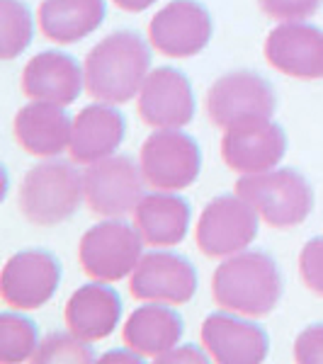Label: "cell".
<instances>
[{
	"instance_id": "cell-1",
	"label": "cell",
	"mask_w": 323,
	"mask_h": 364,
	"mask_svg": "<svg viewBox=\"0 0 323 364\" xmlns=\"http://www.w3.org/2000/svg\"><path fill=\"white\" fill-rule=\"evenodd\" d=\"M85 90L95 102L125 105L134 100L151 73V49L137 32H112L83 61Z\"/></svg>"
},
{
	"instance_id": "cell-2",
	"label": "cell",
	"mask_w": 323,
	"mask_h": 364,
	"mask_svg": "<svg viewBox=\"0 0 323 364\" xmlns=\"http://www.w3.org/2000/svg\"><path fill=\"white\" fill-rule=\"evenodd\" d=\"M211 296L216 306L248 318L272 314L282 299L277 262L263 250H243L224 257L211 277Z\"/></svg>"
},
{
	"instance_id": "cell-3",
	"label": "cell",
	"mask_w": 323,
	"mask_h": 364,
	"mask_svg": "<svg viewBox=\"0 0 323 364\" xmlns=\"http://www.w3.org/2000/svg\"><path fill=\"white\" fill-rule=\"evenodd\" d=\"M83 202V173L73 163L44 161L25 175L17 207L29 224L49 228L68 221Z\"/></svg>"
},
{
	"instance_id": "cell-4",
	"label": "cell",
	"mask_w": 323,
	"mask_h": 364,
	"mask_svg": "<svg viewBox=\"0 0 323 364\" xmlns=\"http://www.w3.org/2000/svg\"><path fill=\"white\" fill-rule=\"evenodd\" d=\"M236 195L243 197L258 211L260 221L272 228L304 224L314 209V190L307 178L292 168L243 175L236 182Z\"/></svg>"
},
{
	"instance_id": "cell-5",
	"label": "cell",
	"mask_w": 323,
	"mask_h": 364,
	"mask_svg": "<svg viewBox=\"0 0 323 364\" xmlns=\"http://www.w3.org/2000/svg\"><path fill=\"white\" fill-rule=\"evenodd\" d=\"M144 238L122 219H105L88 228L78 243V262L92 282H120L134 272L141 260Z\"/></svg>"
},
{
	"instance_id": "cell-6",
	"label": "cell",
	"mask_w": 323,
	"mask_h": 364,
	"mask_svg": "<svg viewBox=\"0 0 323 364\" xmlns=\"http://www.w3.org/2000/svg\"><path fill=\"white\" fill-rule=\"evenodd\" d=\"M277 95L272 85L253 70H231L221 75L207 92V114L211 124L231 129L248 122L272 119Z\"/></svg>"
},
{
	"instance_id": "cell-7",
	"label": "cell",
	"mask_w": 323,
	"mask_h": 364,
	"mask_svg": "<svg viewBox=\"0 0 323 364\" xmlns=\"http://www.w3.org/2000/svg\"><path fill=\"white\" fill-rule=\"evenodd\" d=\"M139 163L149 187L178 192L195 185L199 178L202 151L197 141L180 129H156L141 146Z\"/></svg>"
},
{
	"instance_id": "cell-8",
	"label": "cell",
	"mask_w": 323,
	"mask_h": 364,
	"mask_svg": "<svg viewBox=\"0 0 323 364\" xmlns=\"http://www.w3.org/2000/svg\"><path fill=\"white\" fill-rule=\"evenodd\" d=\"M85 204L105 219H122L134 214L146 197V180L141 163L132 156H107L95 161L83 173Z\"/></svg>"
},
{
	"instance_id": "cell-9",
	"label": "cell",
	"mask_w": 323,
	"mask_h": 364,
	"mask_svg": "<svg viewBox=\"0 0 323 364\" xmlns=\"http://www.w3.org/2000/svg\"><path fill=\"white\" fill-rule=\"evenodd\" d=\"M260 216L238 195H221L204 207L197 219L195 240L202 255L219 260L243 252L258 236Z\"/></svg>"
},
{
	"instance_id": "cell-10",
	"label": "cell",
	"mask_w": 323,
	"mask_h": 364,
	"mask_svg": "<svg viewBox=\"0 0 323 364\" xmlns=\"http://www.w3.org/2000/svg\"><path fill=\"white\" fill-rule=\"evenodd\" d=\"M214 22L197 0H173L163 5L149 22V42L168 58L197 56L209 44Z\"/></svg>"
},
{
	"instance_id": "cell-11",
	"label": "cell",
	"mask_w": 323,
	"mask_h": 364,
	"mask_svg": "<svg viewBox=\"0 0 323 364\" xmlns=\"http://www.w3.org/2000/svg\"><path fill=\"white\" fill-rule=\"evenodd\" d=\"M129 291L139 301L180 306L195 296L197 269L185 255L151 250L141 255L139 265L129 274Z\"/></svg>"
},
{
	"instance_id": "cell-12",
	"label": "cell",
	"mask_w": 323,
	"mask_h": 364,
	"mask_svg": "<svg viewBox=\"0 0 323 364\" xmlns=\"http://www.w3.org/2000/svg\"><path fill=\"white\" fill-rule=\"evenodd\" d=\"M61 284V265L46 250H22L10 257L0 274V294L17 311L42 309Z\"/></svg>"
},
{
	"instance_id": "cell-13",
	"label": "cell",
	"mask_w": 323,
	"mask_h": 364,
	"mask_svg": "<svg viewBox=\"0 0 323 364\" xmlns=\"http://www.w3.org/2000/svg\"><path fill=\"white\" fill-rule=\"evenodd\" d=\"M139 119L151 129H183L195 117V92L183 70H151L137 100Z\"/></svg>"
},
{
	"instance_id": "cell-14",
	"label": "cell",
	"mask_w": 323,
	"mask_h": 364,
	"mask_svg": "<svg viewBox=\"0 0 323 364\" xmlns=\"http://www.w3.org/2000/svg\"><path fill=\"white\" fill-rule=\"evenodd\" d=\"M285 154V129L270 119L231 127L221 136V158H224L226 168L240 175L265 173V170L277 168Z\"/></svg>"
},
{
	"instance_id": "cell-15",
	"label": "cell",
	"mask_w": 323,
	"mask_h": 364,
	"mask_svg": "<svg viewBox=\"0 0 323 364\" xmlns=\"http://www.w3.org/2000/svg\"><path fill=\"white\" fill-rule=\"evenodd\" d=\"M202 345L219 364H260L265 362L270 340L268 333L248 316L231 311L211 314L202 323Z\"/></svg>"
},
{
	"instance_id": "cell-16",
	"label": "cell",
	"mask_w": 323,
	"mask_h": 364,
	"mask_svg": "<svg viewBox=\"0 0 323 364\" xmlns=\"http://www.w3.org/2000/svg\"><path fill=\"white\" fill-rule=\"evenodd\" d=\"M265 58L290 78H323V29L307 22H282L268 34Z\"/></svg>"
},
{
	"instance_id": "cell-17",
	"label": "cell",
	"mask_w": 323,
	"mask_h": 364,
	"mask_svg": "<svg viewBox=\"0 0 323 364\" xmlns=\"http://www.w3.org/2000/svg\"><path fill=\"white\" fill-rule=\"evenodd\" d=\"M85 87V73L73 56L63 51H42L22 70V92L34 102L68 107Z\"/></svg>"
},
{
	"instance_id": "cell-18",
	"label": "cell",
	"mask_w": 323,
	"mask_h": 364,
	"mask_svg": "<svg viewBox=\"0 0 323 364\" xmlns=\"http://www.w3.org/2000/svg\"><path fill=\"white\" fill-rule=\"evenodd\" d=\"M127 122L117 105L95 102L88 105L73 117L68 154L70 161L80 166H90L107 156H115L125 141Z\"/></svg>"
},
{
	"instance_id": "cell-19",
	"label": "cell",
	"mask_w": 323,
	"mask_h": 364,
	"mask_svg": "<svg viewBox=\"0 0 323 364\" xmlns=\"http://www.w3.org/2000/svg\"><path fill=\"white\" fill-rule=\"evenodd\" d=\"M63 318L73 336L97 343L117 331L122 318V299L112 287H107V282H90L70 294Z\"/></svg>"
},
{
	"instance_id": "cell-20",
	"label": "cell",
	"mask_w": 323,
	"mask_h": 364,
	"mask_svg": "<svg viewBox=\"0 0 323 364\" xmlns=\"http://www.w3.org/2000/svg\"><path fill=\"white\" fill-rule=\"evenodd\" d=\"M15 139L20 149L37 158H56L70 146L73 119L61 105L29 102L15 114Z\"/></svg>"
},
{
	"instance_id": "cell-21",
	"label": "cell",
	"mask_w": 323,
	"mask_h": 364,
	"mask_svg": "<svg viewBox=\"0 0 323 364\" xmlns=\"http://www.w3.org/2000/svg\"><path fill=\"white\" fill-rule=\"evenodd\" d=\"M192 209L175 192L156 190L134 209V228L151 248H173L183 243L190 231Z\"/></svg>"
},
{
	"instance_id": "cell-22",
	"label": "cell",
	"mask_w": 323,
	"mask_h": 364,
	"mask_svg": "<svg viewBox=\"0 0 323 364\" xmlns=\"http://www.w3.org/2000/svg\"><path fill=\"white\" fill-rule=\"evenodd\" d=\"M183 331L185 326L180 314H175L168 304L149 301V306L137 309L127 318L122 328V340L129 350L156 360L180 343Z\"/></svg>"
},
{
	"instance_id": "cell-23",
	"label": "cell",
	"mask_w": 323,
	"mask_h": 364,
	"mask_svg": "<svg viewBox=\"0 0 323 364\" xmlns=\"http://www.w3.org/2000/svg\"><path fill=\"white\" fill-rule=\"evenodd\" d=\"M102 20L105 0H44L39 5V32L56 44L80 42Z\"/></svg>"
},
{
	"instance_id": "cell-24",
	"label": "cell",
	"mask_w": 323,
	"mask_h": 364,
	"mask_svg": "<svg viewBox=\"0 0 323 364\" xmlns=\"http://www.w3.org/2000/svg\"><path fill=\"white\" fill-rule=\"evenodd\" d=\"M39 348V331L34 321L17 314H0V362H29Z\"/></svg>"
},
{
	"instance_id": "cell-25",
	"label": "cell",
	"mask_w": 323,
	"mask_h": 364,
	"mask_svg": "<svg viewBox=\"0 0 323 364\" xmlns=\"http://www.w3.org/2000/svg\"><path fill=\"white\" fill-rule=\"evenodd\" d=\"M32 15L20 0H0V58L13 61L32 42Z\"/></svg>"
},
{
	"instance_id": "cell-26",
	"label": "cell",
	"mask_w": 323,
	"mask_h": 364,
	"mask_svg": "<svg viewBox=\"0 0 323 364\" xmlns=\"http://www.w3.org/2000/svg\"><path fill=\"white\" fill-rule=\"evenodd\" d=\"M95 350L88 340L73 333H49L39 340V348L32 355L34 364H90L95 362Z\"/></svg>"
},
{
	"instance_id": "cell-27",
	"label": "cell",
	"mask_w": 323,
	"mask_h": 364,
	"mask_svg": "<svg viewBox=\"0 0 323 364\" xmlns=\"http://www.w3.org/2000/svg\"><path fill=\"white\" fill-rule=\"evenodd\" d=\"M299 277L304 287L314 291L316 296H323V236L311 238L302 248L299 255Z\"/></svg>"
},
{
	"instance_id": "cell-28",
	"label": "cell",
	"mask_w": 323,
	"mask_h": 364,
	"mask_svg": "<svg viewBox=\"0 0 323 364\" xmlns=\"http://www.w3.org/2000/svg\"><path fill=\"white\" fill-rule=\"evenodd\" d=\"M323 0H258L260 10L277 22H304L319 13Z\"/></svg>"
},
{
	"instance_id": "cell-29",
	"label": "cell",
	"mask_w": 323,
	"mask_h": 364,
	"mask_svg": "<svg viewBox=\"0 0 323 364\" xmlns=\"http://www.w3.org/2000/svg\"><path fill=\"white\" fill-rule=\"evenodd\" d=\"M295 360L299 364H323V323L304 328L295 340Z\"/></svg>"
},
{
	"instance_id": "cell-30",
	"label": "cell",
	"mask_w": 323,
	"mask_h": 364,
	"mask_svg": "<svg viewBox=\"0 0 323 364\" xmlns=\"http://www.w3.org/2000/svg\"><path fill=\"white\" fill-rule=\"evenodd\" d=\"M211 357L204 355L202 350L195 348V345H185V348H173V350H168L166 355H161V357H156V362L158 364H175V362H190V364H204V362H209Z\"/></svg>"
},
{
	"instance_id": "cell-31",
	"label": "cell",
	"mask_w": 323,
	"mask_h": 364,
	"mask_svg": "<svg viewBox=\"0 0 323 364\" xmlns=\"http://www.w3.org/2000/svg\"><path fill=\"white\" fill-rule=\"evenodd\" d=\"M100 362L102 364H112V362H144V355H139V352H125V350H112L107 352L105 357H100Z\"/></svg>"
},
{
	"instance_id": "cell-32",
	"label": "cell",
	"mask_w": 323,
	"mask_h": 364,
	"mask_svg": "<svg viewBox=\"0 0 323 364\" xmlns=\"http://www.w3.org/2000/svg\"><path fill=\"white\" fill-rule=\"evenodd\" d=\"M112 3L120 10H125V13H144L151 5H156L158 0H112Z\"/></svg>"
}]
</instances>
